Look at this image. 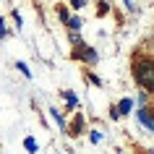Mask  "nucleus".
Here are the masks:
<instances>
[{
	"label": "nucleus",
	"instance_id": "obj_1",
	"mask_svg": "<svg viewBox=\"0 0 154 154\" xmlns=\"http://www.w3.org/2000/svg\"><path fill=\"white\" fill-rule=\"evenodd\" d=\"M131 79L141 91H154V63H152V52H136L131 60Z\"/></svg>",
	"mask_w": 154,
	"mask_h": 154
},
{
	"label": "nucleus",
	"instance_id": "obj_2",
	"mask_svg": "<svg viewBox=\"0 0 154 154\" xmlns=\"http://www.w3.org/2000/svg\"><path fill=\"white\" fill-rule=\"evenodd\" d=\"M71 57H73V60H79V63H84L86 68H94V65L99 63V57H102V55H99L97 47H91V45L84 42V45H79V47L71 50Z\"/></svg>",
	"mask_w": 154,
	"mask_h": 154
},
{
	"label": "nucleus",
	"instance_id": "obj_3",
	"mask_svg": "<svg viewBox=\"0 0 154 154\" xmlns=\"http://www.w3.org/2000/svg\"><path fill=\"white\" fill-rule=\"evenodd\" d=\"M86 133V115L81 112V110H76L73 112V118L68 120V128H65V136L68 138H79Z\"/></svg>",
	"mask_w": 154,
	"mask_h": 154
},
{
	"label": "nucleus",
	"instance_id": "obj_4",
	"mask_svg": "<svg viewBox=\"0 0 154 154\" xmlns=\"http://www.w3.org/2000/svg\"><path fill=\"white\" fill-rule=\"evenodd\" d=\"M133 118H136V123L141 125V128L146 131V133H152L154 131V118H152V105H146V107H136L133 110Z\"/></svg>",
	"mask_w": 154,
	"mask_h": 154
},
{
	"label": "nucleus",
	"instance_id": "obj_5",
	"mask_svg": "<svg viewBox=\"0 0 154 154\" xmlns=\"http://www.w3.org/2000/svg\"><path fill=\"white\" fill-rule=\"evenodd\" d=\"M60 99H63V105H65V112H76V110H81V97H79V91L63 89V91H60Z\"/></svg>",
	"mask_w": 154,
	"mask_h": 154
},
{
	"label": "nucleus",
	"instance_id": "obj_6",
	"mask_svg": "<svg viewBox=\"0 0 154 154\" xmlns=\"http://www.w3.org/2000/svg\"><path fill=\"white\" fill-rule=\"evenodd\" d=\"M112 107H115V112H118V118H128V115L136 110V105H133V97H120Z\"/></svg>",
	"mask_w": 154,
	"mask_h": 154
},
{
	"label": "nucleus",
	"instance_id": "obj_7",
	"mask_svg": "<svg viewBox=\"0 0 154 154\" xmlns=\"http://www.w3.org/2000/svg\"><path fill=\"white\" fill-rule=\"evenodd\" d=\"M47 112H50V120H52L57 128H60V133H65V128H68V118L63 115V110H57V107H50Z\"/></svg>",
	"mask_w": 154,
	"mask_h": 154
},
{
	"label": "nucleus",
	"instance_id": "obj_8",
	"mask_svg": "<svg viewBox=\"0 0 154 154\" xmlns=\"http://www.w3.org/2000/svg\"><path fill=\"white\" fill-rule=\"evenodd\" d=\"M21 146H24L26 154H39V141H37V136H32V133H26V136H24Z\"/></svg>",
	"mask_w": 154,
	"mask_h": 154
},
{
	"label": "nucleus",
	"instance_id": "obj_9",
	"mask_svg": "<svg viewBox=\"0 0 154 154\" xmlns=\"http://www.w3.org/2000/svg\"><path fill=\"white\" fill-rule=\"evenodd\" d=\"M55 13H57V21H60V24H68V18H71V8H68V5H65V3H57L55 5Z\"/></svg>",
	"mask_w": 154,
	"mask_h": 154
},
{
	"label": "nucleus",
	"instance_id": "obj_10",
	"mask_svg": "<svg viewBox=\"0 0 154 154\" xmlns=\"http://www.w3.org/2000/svg\"><path fill=\"white\" fill-rule=\"evenodd\" d=\"M86 136H89V144L99 146L102 141H105V131H102V128H89V131H86Z\"/></svg>",
	"mask_w": 154,
	"mask_h": 154
},
{
	"label": "nucleus",
	"instance_id": "obj_11",
	"mask_svg": "<svg viewBox=\"0 0 154 154\" xmlns=\"http://www.w3.org/2000/svg\"><path fill=\"white\" fill-rule=\"evenodd\" d=\"M84 79L94 86V89H105V81H102V76H97L94 71H84Z\"/></svg>",
	"mask_w": 154,
	"mask_h": 154
},
{
	"label": "nucleus",
	"instance_id": "obj_12",
	"mask_svg": "<svg viewBox=\"0 0 154 154\" xmlns=\"http://www.w3.org/2000/svg\"><path fill=\"white\" fill-rule=\"evenodd\" d=\"M65 26H68V32H81L84 29V18L79 16V13H71V18H68Z\"/></svg>",
	"mask_w": 154,
	"mask_h": 154
},
{
	"label": "nucleus",
	"instance_id": "obj_13",
	"mask_svg": "<svg viewBox=\"0 0 154 154\" xmlns=\"http://www.w3.org/2000/svg\"><path fill=\"white\" fill-rule=\"evenodd\" d=\"M149 102H152V94H149V91H141V89H138V94L133 97V105H136V107H146Z\"/></svg>",
	"mask_w": 154,
	"mask_h": 154
},
{
	"label": "nucleus",
	"instance_id": "obj_14",
	"mask_svg": "<svg viewBox=\"0 0 154 154\" xmlns=\"http://www.w3.org/2000/svg\"><path fill=\"white\" fill-rule=\"evenodd\" d=\"M110 11H112V5H110L107 0H97V18L110 16Z\"/></svg>",
	"mask_w": 154,
	"mask_h": 154
},
{
	"label": "nucleus",
	"instance_id": "obj_15",
	"mask_svg": "<svg viewBox=\"0 0 154 154\" xmlns=\"http://www.w3.org/2000/svg\"><path fill=\"white\" fill-rule=\"evenodd\" d=\"M16 71L24 76V79H34V73L32 68H29V63H24V60H16Z\"/></svg>",
	"mask_w": 154,
	"mask_h": 154
},
{
	"label": "nucleus",
	"instance_id": "obj_16",
	"mask_svg": "<svg viewBox=\"0 0 154 154\" xmlns=\"http://www.w3.org/2000/svg\"><path fill=\"white\" fill-rule=\"evenodd\" d=\"M68 42H71V47H79V45H84L81 32H68Z\"/></svg>",
	"mask_w": 154,
	"mask_h": 154
},
{
	"label": "nucleus",
	"instance_id": "obj_17",
	"mask_svg": "<svg viewBox=\"0 0 154 154\" xmlns=\"http://www.w3.org/2000/svg\"><path fill=\"white\" fill-rule=\"evenodd\" d=\"M11 18H13V24H16V32H21V29H24V18H21V13H18L16 8L11 11Z\"/></svg>",
	"mask_w": 154,
	"mask_h": 154
},
{
	"label": "nucleus",
	"instance_id": "obj_18",
	"mask_svg": "<svg viewBox=\"0 0 154 154\" xmlns=\"http://www.w3.org/2000/svg\"><path fill=\"white\" fill-rule=\"evenodd\" d=\"M5 37H11V29H8V21L0 16V39H5Z\"/></svg>",
	"mask_w": 154,
	"mask_h": 154
},
{
	"label": "nucleus",
	"instance_id": "obj_19",
	"mask_svg": "<svg viewBox=\"0 0 154 154\" xmlns=\"http://www.w3.org/2000/svg\"><path fill=\"white\" fill-rule=\"evenodd\" d=\"M65 5H68V8H73V11H81V8H86V0H68Z\"/></svg>",
	"mask_w": 154,
	"mask_h": 154
},
{
	"label": "nucleus",
	"instance_id": "obj_20",
	"mask_svg": "<svg viewBox=\"0 0 154 154\" xmlns=\"http://www.w3.org/2000/svg\"><path fill=\"white\" fill-rule=\"evenodd\" d=\"M123 5H125L131 13H138V8H136V3H133V0H123Z\"/></svg>",
	"mask_w": 154,
	"mask_h": 154
},
{
	"label": "nucleus",
	"instance_id": "obj_21",
	"mask_svg": "<svg viewBox=\"0 0 154 154\" xmlns=\"http://www.w3.org/2000/svg\"><path fill=\"white\" fill-rule=\"evenodd\" d=\"M118 154H128V152H123V149H118Z\"/></svg>",
	"mask_w": 154,
	"mask_h": 154
},
{
	"label": "nucleus",
	"instance_id": "obj_22",
	"mask_svg": "<svg viewBox=\"0 0 154 154\" xmlns=\"http://www.w3.org/2000/svg\"><path fill=\"white\" fill-rule=\"evenodd\" d=\"M55 154H65V152H55Z\"/></svg>",
	"mask_w": 154,
	"mask_h": 154
}]
</instances>
